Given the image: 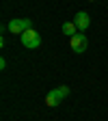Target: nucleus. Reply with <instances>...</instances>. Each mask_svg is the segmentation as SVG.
<instances>
[{
	"mask_svg": "<svg viewBox=\"0 0 108 121\" xmlns=\"http://www.w3.org/2000/svg\"><path fill=\"white\" fill-rule=\"evenodd\" d=\"M67 95H69V86H56V89L48 91V95H45V104L54 108V106H58Z\"/></svg>",
	"mask_w": 108,
	"mask_h": 121,
	"instance_id": "1",
	"label": "nucleus"
},
{
	"mask_svg": "<svg viewBox=\"0 0 108 121\" xmlns=\"http://www.w3.org/2000/svg\"><path fill=\"white\" fill-rule=\"evenodd\" d=\"M13 35H24L26 30H30L33 28V22H30L28 17H13L11 22H9V26H7Z\"/></svg>",
	"mask_w": 108,
	"mask_h": 121,
	"instance_id": "2",
	"label": "nucleus"
},
{
	"mask_svg": "<svg viewBox=\"0 0 108 121\" xmlns=\"http://www.w3.org/2000/svg\"><path fill=\"white\" fill-rule=\"evenodd\" d=\"M20 39H22V45L28 48V50L39 48V45H41V37H39V33H37L35 28H30V30H26L24 35H20Z\"/></svg>",
	"mask_w": 108,
	"mask_h": 121,
	"instance_id": "3",
	"label": "nucleus"
},
{
	"mask_svg": "<svg viewBox=\"0 0 108 121\" xmlns=\"http://www.w3.org/2000/svg\"><path fill=\"white\" fill-rule=\"evenodd\" d=\"M86 45H89V41H86V37H84L82 33L73 35V37L69 39V48H71V52H76V54H82V52L86 50Z\"/></svg>",
	"mask_w": 108,
	"mask_h": 121,
	"instance_id": "4",
	"label": "nucleus"
},
{
	"mask_svg": "<svg viewBox=\"0 0 108 121\" xmlns=\"http://www.w3.org/2000/svg\"><path fill=\"white\" fill-rule=\"evenodd\" d=\"M73 24L78 26V30H80V33H82V30H86V28H89V24H91V20H89V13L78 11V13H76V17H73Z\"/></svg>",
	"mask_w": 108,
	"mask_h": 121,
	"instance_id": "5",
	"label": "nucleus"
},
{
	"mask_svg": "<svg viewBox=\"0 0 108 121\" xmlns=\"http://www.w3.org/2000/svg\"><path fill=\"white\" fill-rule=\"evenodd\" d=\"M63 33H65V35H69V39H71L73 35H78L80 30H78V26H76L73 22H65V24H63Z\"/></svg>",
	"mask_w": 108,
	"mask_h": 121,
	"instance_id": "6",
	"label": "nucleus"
},
{
	"mask_svg": "<svg viewBox=\"0 0 108 121\" xmlns=\"http://www.w3.org/2000/svg\"><path fill=\"white\" fill-rule=\"evenodd\" d=\"M89 2H93V0H89Z\"/></svg>",
	"mask_w": 108,
	"mask_h": 121,
	"instance_id": "7",
	"label": "nucleus"
}]
</instances>
